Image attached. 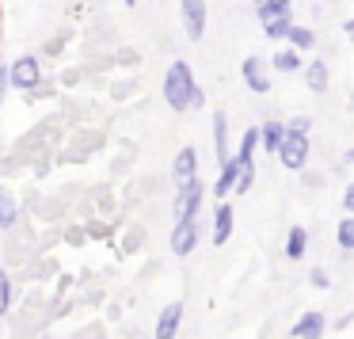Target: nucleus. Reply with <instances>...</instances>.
Segmentation results:
<instances>
[{"mask_svg":"<svg viewBox=\"0 0 354 339\" xmlns=\"http://www.w3.org/2000/svg\"><path fill=\"white\" fill-rule=\"evenodd\" d=\"M191 95H194V77H191V65L176 62L164 77V100H168L171 111H183L191 107Z\"/></svg>","mask_w":354,"mask_h":339,"instance_id":"1","label":"nucleus"},{"mask_svg":"<svg viewBox=\"0 0 354 339\" xmlns=\"http://www.w3.org/2000/svg\"><path fill=\"white\" fill-rule=\"evenodd\" d=\"M126 4H130V8H133V4H138V0H126Z\"/></svg>","mask_w":354,"mask_h":339,"instance_id":"27","label":"nucleus"},{"mask_svg":"<svg viewBox=\"0 0 354 339\" xmlns=\"http://www.w3.org/2000/svg\"><path fill=\"white\" fill-rule=\"evenodd\" d=\"M339 248L354 252V217H343V221H339Z\"/></svg>","mask_w":354,"mask_h":339,"instance_id":"19","label":"nucleus"},{"mask_svg":"<svg viewBox=\"0 0 354 339\" xmlns=\"http://www.w3.org/2000/svg\"><path fill=\"white\" fill-rule=\"evenodd\" d=\"M297 54H290V50H282V54H274V69H286V73H293L297 69Z\"/></svg>","mask_w":354,"mask_h":339,"instance_id":"21","label":"nucleus"},{"mask_svg":"<svg viewBox=\"0 0 354 339\" xmlns=\"http://www.w3.org/2000/svg\"><path fill=\"white\" fill-rule=\"evenodd\" d=\"M194 240H198V225H194V221H179L176 232H171V252H176V255H191L194 252Z\"/></svg>","mask_w":354,"mask_h":339,"instance_id":"6","label":"nucleus"},{"mask_svg":"<svg viewBox=\"0 0 354 339\" xmlns=\"http://www.w3.org/2000/svg\"><path fill=\"white\" fill-rule=\"evenodd\" d=\"M343 202H346V210H351V217H354V183L346 187V199H343Z\"/></svg>","mask_w":354,"mask_h":339,"instance_id":"25","label":"nucleus"},{"mask_svg":"<svg viewBox=\"0 0 354 339\" xmlns=\"http://www.w3.org/2000/svg\"><path fill=\"white\" fill-rule=\"evenodd\" d=\"M198 206H202V183H198V179L187 183V187H179V199H176V217H179V221H194Z\"/></svg>","mask_w":354,"mask_h":339,"instance_id":"3","label":"nucleus"},{"mask_svg":"<svg viewBox=\"0 0 354 339\" xmlns=\"http://www.w3.org/2000/svg\"><path fill=\"white\" fill-rule=\"evenodd\" d=\"M179 320H183V305H179V301H171V305L160 313V320H156V339H176Z\"/></svg>","mask_w":354,"mask_h":339,"instance_id":"7","label":"nucleus"},{"mask_svg":"<svg viewBox=\"0 0 354 339\" xmlns=\"http://www.w3.org/2000/svg\"><path fill=\"white\" fill-rule=\"evenodd\" d=\"M240 73H244V80H248V88H252V92H259V95L270 92V77L263 73V62H259V57H248Z\"/></svg>","mask_w":354,"mask_h":339,"instance_id":"8","label":"nucleus"},{"mask_svg":"<svg viewBox=\"0 0 354 339\" xmlns=\"http://www.w3.org/2000/svg\"><path fill=\"white\" fill-rule=\"evenodd\" d=\"M308 278H313V286H320V290H324V286H328V275H324L320 267H316V271H313V275H308Z\"/></svg>","mask_w":354,"mask_h":339,"instance_id":"24","label":"nucleus"},{"mask_svg":"<svg viewBox=\"0 0 354 339\" xmlns=\"http://www.w3.org/2000/svg\"><path fill=\"white\" fill-rule=\"evenodd\" d=\"M214 141H217V156L225 164L229 161V153H225V115H214Z\"/></svg>","mask_w":354,"mask_h":339,"instance_id":"20","label":"nucleus"},{"mask_svg":"<svg viewBox=\"0 0 354 339\" xmlns=\"http://www.w3.org/2000/svg\"><path fill=\"white\" fill-rule=\"evenodd\" d=\"M305 244H308L305 229H301V225H293L290 240H286V255H290V259H301V255H305Z\"/></svg>","mask_w":354,"mask_h":339,"instance_id":"14","label":"nucleus"},{"mask_svg":"<svg viewBox=\"0 0 354 339\" xmlns=\"http://www.w3.org/2000/svg\"><path fill=\"white\" fill-rule=\"evenodd\" d=\"M286 39L293 42V46H301V50H308L316 42V35L308 31V27H290V35H286Z\"/></svg>","mask_w":354,"mask_h":339,"instance_id":"18","label":"nucleus"},{"mask_svg":"<svg viewBox=\"0 0 354 339\" xmlns=\"http://www.w3.org/2000/svg\"><path fill=\"white\" fill-rule=\"evenodd\" d=\"M12 221H16V202H12V194L0 191V229H8Z\"/></svg>","mask_w":354,"mask_h":339,"instance_id":"16","label":"nucleus"},{"mask_svg":"<svg viewBox=\"0 0 354 339\" xmlns=\"http://www.w3.org/2000/svg\"><path fill=\"white\" fill-rule=\"evenodd\" d=\"M278 156H282V164H286L290 172L305 168V156H308V138H305V134H297V130H286V141H282V149H278Z\"/></svg>","mask_w":354,"mask_h":339,"instance_id":"2","label":"nucleus"},{"mask_svg":"<svg viewBox=\"0 0 354 339\" xmlns=\"http://www.w3.org/2000/svg\"><path fill=\"white\" fill-rule=\"evenodd\" d=\"M293 336L297 339H320L324 336V316L320 313H305L297 324H293Z\"/></svg>","mask_w":354,"mask_h":339,"instance_id":"10","label":"nucleus"},{"mask_svg":"<svg viewBox=\"0 0 354 339\" xmlns=\"http://www.w3.org/2000/svg\"><path fill=\"white\" fill-rule=\"evenodd\" d=\"M290 16H278V19H270V24H263V31L270 35V39H286V35H290Z\"/></svg>","mask_w":354,"mask_h":339,"instance_id":"17","label":"nucleus"},{"mask_svg":"<svg viewBox=\"0 0 354 339\" xmlns=\"http://www.w3.org/2000/svg\"><path fill=\"white\" fill-rule=\"evenodd\" d=\"M8 301H12V282H8V275L0 271V316H4V309H8Z\"/></svg>","mask_w":354,"mask_h":339,"instance_id":"22","label":"nucleus"},{"mask_svg":"<svg viewBox=\"0 0 354 339\" xmlns=\"http://www.w3.org/2000/svg\"><path fill=\"white\" fill-rule=\"evenodd\" d=\"M236 176H240V164L229 156V161L221 164V179H217V194H229L232 187H236Z\"/></svg>","mask_w":354,"mask_h":339,"instance_id":"13","label":"nucleus"},{"mask_svg":"<svg viewBox=\"0 0 354 339\" xmlns=\"http://www.w3.org/2000/svg\"><path fill=\"white\" fill-rule=\"evenodd\" d=\"M267 4L278 12V16H290V0H267Z\"/></svg>","mask_w":354,"mask_h":339,"instance_id":"23","label":"nucleus"},{"mask_svg":"<svg viewBox=\"0 0 354 339\" xmlns=\"http://www.w3.org/2000/svg\"><path fill=\"white\" fill-rule=\"evenodd\" d=\"M232 232V206H221L217 210V221H214V244H225Z\"/></svg>","mask_w":354,"mask_h":339,"instance_id":"12","label":"nucleus"},{"mask_svg":"<svg viewBox=\"0 0 354 339\" xmlns=\"http://www.w3.org/2000/svg\"><path fill=\"white\" fill-rule=\"evenodd\" d=\"M308 88H313V92H324V88H328V65L324 62L308 65Z\"/></svg>","mask_w":354,"mask_h":339,"instance_id":"15","label":"nucleus"},{"mask_svg":"<svg viewBox=\"0 0 354 339\" xmlns=\"http://www.w3.org/2000/svg\"><path fill=\"white\" fill-rule=\"evenodd\" d=\"M282 141H286V126L282 122H267L259 130V145L267 149V153H278V149H282Z\"/></svg>","mask_w":354,"mask_h":339,"instance_id":"11","label":"nucleus"},{"mask_svg":"<svg viewBox=\"0 0 354 339\" xmlns=\"http://www.w3.org/2000/svg\"><path fill=\"white\" fill-rule=\"evenodd\" d=\"M12 80H8V69H0V95H4V88H8Z\"/></svg>","mask_w":354,"mask_h":339,"instance_id":"26","label":"nucleus"},{"mask_svg":"<svg viewBox=\"0 0 354 339\" xmlns=\"http://www.w3.org/2000/svg\"><path fill=\"white\" fill-rule=\"evenodd\" d=\"M198 156H194V149H183V153L176 156V168H171V176H176V183L179 187H187V183H194V168H198Z\"/></svg>","mask_w":354,"mask_h":339,"instance_id":"9","label":"nucleus"},{"mask_svg":"<svg viewBox=\"0 0 354 339\" xmlns=\"http://www.w3.org/2000/svg\"><path fill=\"white\" fill-rule=\"evenodd\" d=\"M183 24L191 39H202V31H206V4L202 0H183Z\"/></svg>","mask_w":354,"mask_h":339,"instance_id":"5","label":"nucleus"},{"mask_svg":"<svg viewBox=\"0 0 354 339\" xmlns=\"http://www.w3.org/2000/svg\"><path fill=\"white\" fill-rule=\"evenodd\" d=\"M8 80L16 88H35L39 84V62H35V57H19V62L8 69Z\"/></svg>","mask_w":354,"mask_h":339,"instance_id":"4","label":"nucleus"}]
</instances>
